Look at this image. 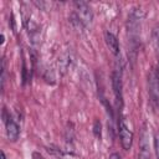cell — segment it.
<instances>
[{
  "instance_id": "obj_1",
  "label": "cell",
  "mask_w": 159,
  "mask_h": 159,
  "mask_svg": "<svg viewBox=\"0 0 159 159\" xmlns=\"http://www.w3.org/2000/svg\"><path fill=\"white\" fill-rule=\"evenodd\" d=\"M76 6V14H77V20L82 24V25H89L92 22L93 19V14L91 11V7L88 4L80 1V2H75Z\"/></svg>"
},
{
  "instance_id": "obj_2",
  "label": "cell",
  "mask_w": 159,
  "mask_h": 159,
  "mask_svg": "<svg viewBox=\"0 0 159 159\" xmlns=\"http://www.w3.org/2000/svg\"><path fill=\"white\" fill-rule=\"evenodd\" d=\"M118 133H119V139H120V144H122L123 149H125V150L130 149L132 143H133V132L128 127L125 119H120Z\"/></svg>"
},
{
  "instance_id": "obj_3",
  "label": "cell",
  "mask_w": 159,
  "mask_h": 159,
  "mask_svg": "<svg viewBox=\"0 0 159 159\" xmlns=\"http://www.w3.org/2000/svg\"><path fill=\"white\" fill-rule=\"evenodd\" d=\"M138 159H150V148H149V133L147 128L143 129L140 142H139V155Z\"/></svg>"
},
{
  "instance_id": "obj_4",
  "label": "cell",
  "mask_w": 159,
  "mask_h": 159,
  "mask_svg": "<svg viewBox=\"0 0 159 159\" xmlns=\"http://www.w3.org/2000/svg\"><path fill=\"white\" fill-rule=\"evenodd\" d=\"M112 87H113V92L117 99L118 104H122L123 102V93H122V76L120 72L118 70H116L112 75Z\"/></svg>"
},
{
  "instance_id": "obj_5",
  "label": "cell",
  "mask_w": 159,
  "mask_h": 159,
  "mask_svg": "<svg viewBox=\"0 0 159 159\" xmlns=\"http://www.w3.org/2000/svg\"><path fill=\"white\" fill-rule=\"evenodd\" d=\"M5 125H6V135H7L9 140L15 142V140L19 138V134H20L19 125L12 120L11 117L6 118V120H5Z\"/></svg>"
},
{
  "instance_id": "obj_6",
  "label": "cell",
  "mask_w": 159,
  "mask_h": 159,
  "mask_svg": "<svg viewBox=\"0 0 159 159\" xmlns=\"http://www.w3.org/2000/svg\"><path fill=\"white\" fill-rule=\"evenodd\" d=\"M104 39H106V43H107L108 48L111 50V52L113 55H118L119 53V43H118L117 37L112 32L107 31L106 35H104Z\"/></svg>"
},
{
  "instance_id": "obj_7",
  "label": "cell",
  "mask_w": 159,
  "mask_h": 159,
  "mask_svg": "<svg viewBox=\"0 0 159 159\" xmlns=\"http://www.w3.org/2000/svg\"><path fill=\"white\" fill-rule=\"evenodd\" d=\"M153 42H154L157 50L159 51V26H157L153 31Z\"/></svg>"
},
{
  "instance_id": "obj_8",
  "label": "cell",
  "mask_w": 159,
  "mask_h": 159,
  "mask_svg": "<svg viewBox=\"0 0 159 159\" xmlns=\"http://www.w3.org/2000/svg\"><path fill=\"white\" fill-rule=\"evenodd\" d=\"M154 150L157 154V159H159V133H157L154 137Z\"/></svg>"
},
{
  "instance_id": "obj_9",
  "label": "cell",
  "mask_w": 159,
  "mask_h": 159,
  "mask_svg": "<svg viewBox=\"0 0 159 159\" xmlns=\"http://www.w3.org/2000/svg\"><path fill=\"white\" fill-rule=\"evenodd\" d=\"M94 133L97 137H101V123L99 122L94 123Z\"/></svg>"
},
{
  "instance_id": "obj_10",
  "label": "cell",
  "mask_w": 159,
  "mask_h": 159,
  "mask_svg": "<svg viewBox=\"0 0 159 159\" xmlns=\"http://www.w3.org/2000/svg\"><path fill=\"white\" fill-rule=\"evenodd\" d=\"M32 159H43V157H42L40 153L34 152V153H32Z\"/></svg>"
},
{
  "instance_id": "obj_11",
  "label": "cell",
  "mask_w": 159,
  "mask_h": 159,
  "mask_svg": "<svg viewBox=\"0 0 159 159\" xmlns=\"http://www.w3.org/2000/svg\"><path fill=\"white\" fill-rule=\"evenodd\" d=\"M108 159H120V155L118 154V153H113V154H111L109 155V158Z\"/></svg>"
},
{
  "instance_id": "obj_12",
  "label": "cell",
  "mask_w": 159,
  "mask_h": 159,
  "mask_svg": "<svg viewBox=\"0 0 159 159\" xmlns=\"http://www.w3.org/2000/svg\"><path fill=\"white\" fill-rule=\"evenodd\" d=\"M157 80H158V83H159V68H158V75H157Z\"/></svg>"
}]
</instances>
